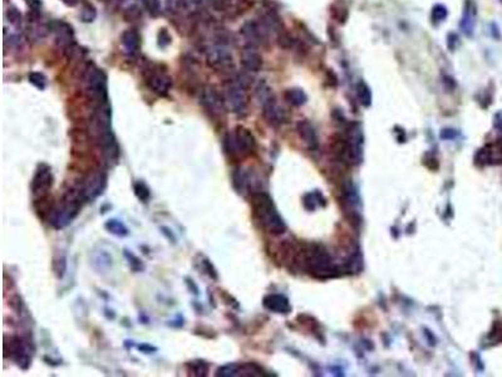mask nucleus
<instances>
[{
    "mask_svg": "<svg viewBox=\"0 0 502 377\" xmlns=\"http://www.w3.org/2000/svg\"><path fill=\"white\" fill-rule=\"evenodd\" d=\"M84 203H87V201L80 185L69 188L64 192L59 203L54 205L51 216H49V224L56 230L67 227L79 215Z\"/></svg>",
    "mask_w": 502,
    "mask_h": 377,
    "instance_id": "f257e3e1",
    "label": "nucleus"
},
{
    "mask_svg": "<svg viewBox=\"0 0 502 377\" xmlns=\"http://www.w3.org/2000/svg\"><path fill=\"white\" fill-rule=\"evenodd\" d=\"M253 211L258 222L268 233L280 235L286 231V224L278 211L270 195L264 191H256L251 195Z\"/></svg>",
    "mask_w": 502,
    "mask_h": 377,
    "instance_id": "f03ea898",
    "label": "nucleus"
},
{
    "mask_svg": "<svg viewBox=\"0 0 502 377\" xmlns=\"http://www.w3.org/2000/svg\"><path fill=\"white\" fill-rule=\"evenodd\" d=\"M301 263L306 272L313 277L320 279L332 278L336 276V266L334 265L329 253L319 244H310L301 251Z\"/></svg>",
    "mask_w": 502,
    "mask_h": 377,
    "instance_id": "7ed1b4c3",
    "label": "nucleus"
},
{
    "mask_svg": "<svg viewBox=\"0 0 502 377\" xmlns=\"http://www.w3.org/2000/svg\"><path fill=\"white\" fill-rule=\"evenodd\" d=\"M223 151L231 159L246 157L256 149V140L249 129L238 126L234 131L226 133L223 141Z\"/></svg>",
    "mask_w": 502,
    "mask_h": 377,
    "instance_id": "20e7f679",
    "label": "nucleus"
},
{
    "mask_svg": "<svg viewBox=\"0 0 502 377\" xmlns=\"http://www.w3.org/2000/svg\"><path fill=\"white\" fill-rule=\"evenodd\" d=\"M84 81L87 97L91 99V102L95 103V106L108 103L107 75L102 69L92 66L87 71Z\"/></svg>",
    "mask_w": 502,
    "mask_h": 377,
    "instance_id": "39448f33",
    "label": "nucleus"
},
{
    "mask_svg": "<svg viewBox=\"0 0 502 377\" xmlns=\"http://www.w3.org/2000/svg\"><path fill=\"white\" fill-rule=\"evenodd\" d=\"M54 184V175L52 168L45 162H40L37 166L32 181H30V191L34 200H40L49 196Z\"/></svg>",
    "mask_w": 502,
    "mask_h": 377,
    "instance_id": "423d86ee",
    "label": "nucleus"
},
{
    "mask_svg": "<svg viewBox=\"0 0 502 377\" xmlns=\"http://www.w3.org/2000/svg\"><path fill=\"white\" fill-rule=\"evenodd\" d=\"M246 86L234 79L230 82L223 92V101L226 108L232 113L242 114L247 108V92Z\"/></svg>",
    "mask_w": 502,
    "mask_h": 377,
    "instance_id": "0eeeda50",
    "label": "nucleus"
},
{
    "mask_svg": "<svg viewBox=\"0 0 502 377\" xmlns=\"http://www.w3.org/2000/svg\"><path fill=\"white\" fill-rule=\"evenodd\" d=\"M107 186V174L101 169H93L80 184L86 201H93L103 194Z\"/></svg>",
    "mask_w": 502,
    "mask_h": 377,
    "instance_id": "6e6552de",
    "label": "nucleus"
},
{
    "mask_svg": "<svg viewBox=\"0 0 502 377\" xmlns=\"http://www.w3.org/2000/svg\"><path fill=\"white\" fill-rule=\"evenodd\" d=\"M5 351L9 352L10 358L14 361L21 370L27 371L32 363L30 346L20 336H13L10 341L5 344Z\"/></svg>",
    "mask_w": 502,
    "mask_h": 377,
    "instance_id": "1a4fd4ad",
    "label": "nucleus"
},
{
    "mask_svg": "<svg viewBox=\"0 0 502 377\" xmlns=\"http://www.w3.org/2000/svg\"><path fill=\"white\" fill-rule=\"evenodd\" d=\"M143 78L149 90L157 96L165 97L172 88V78L166 73V71H160L156 68H149L143 71Z\"/></svg>",
    "mask_w": 502,
    "mask_h": 377,
    "instance_id": "9d476101",
    "label": "nucleus"
},
{
    "mask_svg": "<svg viewBox=\"0 0 502 377\" xmlns=\"http://www.w3.org/2000/svg\"><path fill=\"white\" fill-rule=\"evenodd\" d=\"M200 103L204 107V110L207 112L208 116L212 117V118H220L223 116L226 108L223 96H221L220 93L217 92L216 88H214L212 86H206L202 90Z\"/></svg>",
    "mask_w": 502,
    "mask_h": 377,
    "instance_id": "9b49d317",
    "label": "nucleus"
},
{
    "mask_svg": "<svg viewBox=\"0 0 502 377\" xmlns=\"http://www.w3.org/2000/svg\"><path fill=\"white\" fill-rule=\"evenodd\" d=\"M206 60L208 67L216 69L219 72H229L234 67L232 56L229 49L223 45H214L206 53Z\"/></svg>",
    "mask_w": 502,
    "mask_h": 377,
    "instance_id": "f8f14e48",
    "label": "nucleus"
},
{
    "mask_svg": "<svg viewBox=\"0 0 502 377\" xmlns=\"http://www.w3.org/2000/svg\"><path fill=\"white\" fill-rule=\"evenodd\" d=\"M240 33L242 34L245 39L247 40L249 45L251 47H256L260 43L266 38L268 36V29L262 25V23H258V21H246L240 29Z\"/></svg>",
    "mask_w": 502,
    "mask_h": 377,
    "instance_id": "ddd939ff",
    "label": "nucleus"
},
{
    "mask_svg": "<svg viewBox=\"0 0 502 377\" xmlns=\"http://www.w3.org/2000/svg\"><path fill=\"white\" fill-rule=\"evenodd\" d=\"M262 106V116L266 120V122L271 126H279L285 121V113L284 110L278 105L274 97L269 98L261 103Z\"/></svg>",
    "mask_w": 502,
    "mask_h": 377,
    "instance_id": "4468645a",
    "label": "nucleus"
},
{
    "mask_svg": "<svg viewBox=\"0 0 502 377\" xmlns=\"http://www.w3.org/2000/svg\"><path fill=\"white\" fill-rule=\"evenodd\" d=\"M262 305L268 311L278 314H286L291 311V305L288 298L278 293L266 294L262 300Z\"/></svg>",
    "mask_w": 502,
    "mask_h": 377,
    "instance_id": "2eb2a0df",
    "label": "nucleus"
},
{
    "mask_svg": "<svg viewBox=\"0 0 502 377\" xmlns=\"http://www.w3.org/2000/svg\"><path fill=\"white\" fill-rule=\"evenodd\" d=\"M240 62L242 68L246 71V72L250 73H256L259 72L262 67V57L260 56L258 51L255 49V47H251L249 45L247 48H245L241 53Z\"/></svg>",
    "mask_w": 502,
    "mask_h": 377,
    "instance_id": "dca6fc26",
    "label": "nucleus"
},
{
    "mask_svg": "<svg viewBox=\"0 0 502 377\" xmlns=\"http://www.w3.org/2000/svg\"><path fill=\"white\" fill-rule=\"evenodd\" d=\"M49 29L56 34V42L59 43L63 47H69L73 43V28L66 21L58 20L52 23Z\"/></svg>",
    "mask_w": 502,
    "mask_h": 377,
    "instance_id": "f3484780",
    "label": "nucleus"
},
{
    "mask_svg": "<svg viewBox=\"0 0 502 377\" xmlns=\"http://www.w3.org/2000/svg\"><path fill=\"white\" fill-rule=\"evenodd\" d=\"M297 131L309 150H316V147H318V137H316L314 127H313L309 121H299L297 123Z\"/></svg>",
    "mask_w": 502,
    "mask_h": 377,
    "instance_id": "a211bd4d",
    "label": "nucleus"
},
{
    "mask_svg": "<svg viewBox=\"0 0 502 377\" xmlns=\"http://www.w3.org/2000/svg\"><path fill=\"white\" fill-rule=\"evenodd\" d=\"M232 186L239 195H246L251 188V177L242 168H236L232 171Z\"/></svg>",
    "mask_w": 502,
    "mask_h": 377,
    "instance_id": "6ab92c4d",
    "label": "nucleus"
},
{
    "mask_svg": "<svg viewBox=\"0 0 502 377\" xmlns=\"http://www.w3.org/2000/svg\"><path fill=\"white\" fill-rule=\"evenodd\" d=\"M91 264L97 273H107L113 265V258L107 250H95L92 253Z\"/></svg>",
    "mask_w": 502,
    "mask_h": 377,
    "instance_id": "aec40b11",
    "label": "nucleus"
},
{
    "mask_svg": "<svg viewBox=\"0 0 502 377\" xmlns=\"http://www.w3.org/2000/svg\"><path fill=\"white\" fill-rule=\"evenodd\" d=\"M121 43H122V47L126 51V53H128L130 56H134L140 51V34L137 33V30L134 29L126 30V32H123L122 37H121Z\"/></svg>",
    "mask_w": 502,
    "mask_h": 377,
    "instance_id": "412c9836",
    "label": "nucleus"
},
{
    "mask_svg": "<svg viewBox=\"0 0 502 377\" xmlns=\"http://www.w3.org/2000/svg\"><path fill=\"white\" fill-rule=\"evenodd\" d=\"M195 265H196V268L200 272L204 273L205 276H207L208 278L212 279V281H217V279H219V273H217L216 268H215L212 262L210 261L205 254L196 255V258H195Z\"/></svg>",
    "mask_w": 502,
    "mask_h": 377,
    "instance_id": "4be33fe9",
    "label": "nucleus"
},
{
    "mask_svg": "<svg viewBox=\"0 0 502 377\" xmlns=\"http://www.w3.org/2000/svg\"><path fill=\"white\" fill-rule=\"evenodd\" d=\"M460 27L466 36H472L473 28H475V8L471 3H467L465 8L464 17L460 23Z\"/></svg>",
    "mask_w": 502,
    "mask_h": 377,
    "instance_id": "5701e85b",
    "label": "nucleus"
},
{
    "mask_svg": "<svg viewBox=\"0 0 502 377\" xmlns=\"http://www.w3.org/2000/svg\"><path fill=\"white\" fill-rule=\"evenodd\" d=\"M186 370L188 372V376L193 377H205L207 376L208 370H210V363L206 362L205 359H192L186 363Z\"/></svg>",
    "mask_w": 502,
    "mask_h": 377,
    "instance_id": "b1692460",
    "label": "nucleus"
},
{
    "mask_svg": "<svg viewBox=\"0 0 502 377\" xmlns=\"http://www.w3.org/2000/svg\"><path fill=\"white\" fill-rule=\"evenodd\" d=\"M104 229L117 238H126L130 234V230L125 223L118 219H108L107 222L104 223Z\"/></svg>",
    "mask_w": 502,
    "mask_h": 377,
    "instance_id": "393cba45",
    "label": "nucleus"
},
{
    "mask_svg": "<svg viewBox=\"0 0 502 377\" xmlns=\"http://www.w3.org/2000/svg\"><path fill=\"white\" fill-rule=\"evenodd\" d=\"M67 262H68V259H67L66 251L59 250L58 253L54 254L53 262H52V268H53V272L56 276V278L62 279L63 277L66 276L67 266H68Z\"/></svg>",
    "mask_w": 502,
    "mask_h": 377,
    "instance_id": "a878e982",
    "label": "nucleus"
},
{
    "mask_svg": "<svg viewBox=\"0 0 502 377\" xmlns=\"http://www.w3.org/2000/svg\"><path fill=\"white\" fill-rule=\"evenodd\" d=\"M123 257L127 261L128 266L131 268L132 272L134 273H141L146 269V265L142 261H141L140 257H137L133 251L128 250V249H123Z\"/></svg>",
    "mask_w": 502,
    "mask_h": 377,
    "instance_id": "bb28decb",
    "label": "nucleus"
},
{
    "mask_svg": "<svg viewBox=\"0 0 502 377\" xmlns=\"http://www.w3.org/2000/svg\"><path fill=\"white\" fill-rule=\"evenodd\" d=\"M284 97H285L286 101L293 106H303L306 102V94L304 93V91L299 90V88H290V90H286L285 93H284Z\"/></svg>",
    "mask_w": 502,
    "mask_h": 377,
    "instance_id": "cd10ccee",
    "label": "nucleus"
},
{
    "mask_svg": "<svg viewBox=\"0 0 502 377\" xmlns=\"http://www.w3.org/2000/svg\"><path fill=\"white\" fill-rule=\"evenodd\" d=\"M324 204H325V199L321 196L319 191L309 192V194H306L304 196V207L309 211H313V210H315L318 207H321Z\"/></svg>",
    "mask_w": 502,
    "mask_h": 377,
    "instance_id": "c85d7f7f",
    "label": "nucleus"
},
{
    "mask_svg": "<svg viewBox=\"0 0 502 377\" xmlns=\"http://www.w3.org/2000/svg\"><path fill=\"white\" fill-rule=\"evenodd\" d=\"M239 376H251V377H258V376H266L265 371L259 365L254 362H247L244 363V365H240V368H239Z\"/></svg>",
    "mask_w": 502,
    "mask_h": 377,
    "instance_id": "c756f323",
    "label": "nucleus"
},
{
    "mask_svg": "<svg viewBox=\"0 0 502 377\" xmlns=\"http://www.w3.org/2000/svg\"><path fill=\"white\" fill-rule=\"evenodd\" d=\"M133 192L136 198L142 203H149V200L151 199V190L142 180H138L133 184Z\"/></svg>",
    "mask_w": 502,
    "mask_h": 377,
    "instance_id": "7c9ffc66",
    "label": "nucleus"
},
{
    "mask_svg": "<svg viewBox=\"0 0 502 377\" xmlns=\"http://www.w3.org/2000/svg\"><path fill=\"white\" fill-rule=\"evenodd\" d=\"M122 17L125 19V21L127 23H133V21L140 20L142 18V9L141 6L136 5V4H132V5L127 6L122 13Z\"/></svg>",
    "mask_w": 502,
    "mask_h": 377,
    "instance_id": "2f4dec72",
    "label": "nucleus"
},
{
    "mask_svg": "<svg viewBox=\"0 0 502 377\" xmlns=\"http://www.w3.org/2000/svg\"><path fill=\"white\" fill-rule=\"evenodd\" d=\"M239 368H240V365L239 363H226V365L220 366L217 368L215 375L219 377H235L239 376Z\"/></svg>",
    "mask_w": 502,
    "mask_h": 377,
    "instance_id": "473e14b6",
    "label": "nucleus"
},
{
    "mask_svg": "<svg viewBox=\"0 0 502 377\" xmlns=\"http://www.w3.org/2000/svg\"><path fill=\"white\" fill-rule=\"evenodd\" d=\"M355 91H357V96L359 98L360 103L363 106H369L372 103V92L369 90V87L367 86L364 82H359L355 87Z\"/></svg>",
    "mask_w": 502,
    "mask_h": 377,
    "instance_id": "72a5a7b5",
    "label": "nucleus"
},
{
    "mask_svg": "<svg viewBox=\"0 0 502 377\" xmlns=\"http://www.w3.org/2000/svg\"><path fill=\"white\" fill-rule=\"evenodd\" d=\"M332 15L338 23L343 24L348 18V8L343 3H336L333 5Z\"/></svg>",
    "mask_w": 502,
    "mask_h": 377,
    "instance_id": "f704fd0d",
    "label": "nucleus"
},
{
    "mask_svg": "<svg viewBox=\"0 0 502 377\" xmlns=\"http://www.w3.org/2000/svg\"><path fill=\"white\" fill-rule=\"evenodd\" d=\"M29 82L33 84L34 87L38 88V90L43 91L45 87H47V78L43 73L40 72H32L28 77Z\"/></svg>",
    "mask_w": 502,
    "mask_h": 377,
    "instance_id": "c9c22d12",
    "label": "nucleus"
},
{
    "mask_svg": "<svg viewBox=\"0 0 502 377\" xmlns=\"http://www.w3.org/2000/svg\"><path fill=\"white\" fill-rule=\"evenodd\" d=\"M256 97H258V99L260 101V103H262V102H265V101H268L269 98L273 97L271 90L269 88V86L265 83V82H260L258 87H256Z\"/></svg>",
    "mask_w": 502,
    "mask_h": 377,
    "instance_id": "e433bc0d",
    "label": "nucleus"
},
{
    "mask_svg": "<svg viewBox=\"0 0 502 377\" xmlns=\"http://www.w3.org/2000/svg\"><path fill=\"white\" fill-rule=\"evenodd\" d=\"M97 17V12H95L94 6L91 5V4H84L83 8H82V12H80V18L82 20L86 21V23H90V21H93Z\"/></svg>",
    "mask_w": 502,
    "mask_h": 377,
    "instance_id": "4c0bfd02",
    "label": "nucleus"
},
{
    "mask_svg": "<svg viewBox=\"0 0 502 377\" xmlns=\"http://www.w3.org/2000/svg\"><path fill=\"white\" fill-rule=\"evenodd\" d=\"M6 19H8V21H9L12 25L19 27V25L21 24L23 17H21L20 12H19L17 8H9V9L6 10Z\"/></svg>",
    "mask_w": 502,
    "mask_h": 377,
    "instance_id": "58836bf2",
    "label": "nucleus"
},
{
    "mask_svg": "<svg viewBox=\"0 0 502 377\" xmlns=\"http://www.w3.org/2000/svg\"><path fill=\"white\" fill-rule=\"evenodd\" d=\"M447 17V8L445 5H441V4H437V5L433 6V10H432V19L434 21H442L443 19H446Z\"/></svg>",
    "mask_w": 502,
    "mask_h": 377,
    "instance_id": "ea45409f",
    "label": "nucleus"
},
{
    "mask_svg": "<svg viewBox=\"0 0 502 377\" xmlns=\"http://www.w3.org/2000/svg\"><path fill=\"white\" fill-rule=\"evenodd\" d=\"M145 6L147 8V10L149 12V14H152L153 17L160 14L161 12V4L160 0H142Z\"/></svg>",
    "mask_w": 502,
    "mask_h": 377,
    "instance_id": "a19ab883",
    "label": "nucleus"
},
{
    "mask_svg": "<svg viewBox=\"0 0 502 377\" xmlns=\"http://www.w3.org/2000/svg\"><path fill=\"white\" fill-rule=\"evenodd\" d=\"M293 38L289 36L285 32H280L279 36H278V44L284 49H289L293 47Z\"/></svg>",
    "mask_w": 502,
    "mask_h": 377,
    "instance_id": "79ce46f5",
    "label": "nucleus"
},
{
    "mask_svg": "<svg viewBox=\"0 0 502 377\" xmlns=\"http://www.w3.org/2000/svg\"><path fill=\"white\" fill-rule=\"evenodd\" d=\"M171 40H172V39H171L168 30L165 29V28L160 29V32H158V45L162 47V48H165V47H167L168 44H171Z\"/></svg>",
    "mask_w": 502,
    "mask_h": 377,
    "instance_id": "37998d69",
    "label": "nucleus"
},
{
    "mask_svg": "<svg viewBox=\"0 0 502 377\" xmlns=\"http://www.w3.org/2000/svg\"><path fill=\"white\" fill-rule=\"evenodd\" d=\"M212 3V6L214 9L217 10V12H223V10H227L231 6L232 0H210Z\"/></svg>",
    "mask_w": 502,
    "mask_h": 377,
    "instance_id": "c03bdc74",
    "label": "nucleus"
},
{
    "mask_svg": "<svg viewBox=\"0 0 502 377\" xmlns=\"http://www.w3.org/2000/svg\"><path fill=\"white\" fill-rule=\"evenodd\" d=\"M160 231H161V234H162V235H164V237L166 238L169 243L176 244V242H177V238H176L175 233L171 230V227L166 226V225H162V226H160Z\"/></svg>",
    "mask_w": 502,
    "mask_h": 377,
    "instance_id": "a18cd8bd",
    "label": "nucleus"
},
{
    "mask_svg": "<svg viewBox=\"0 0 502 377\" xmlns=\"http://www.w3.org/2000/svg\"><path fill=\"white\" fill-rule=\"evenodd\" d=\"M185 283H186V287L190 290V293H192L193 296H200V288L197 285V283L193 281L190 277H185Z\"/></svg>",
    "mask_w": 502,
    "mask_h": 377,
    "instance_id": "49530a36",
    "label": "nucleus"
},
{
    "mask_svg": "<svg viewBox=\"0 0 502 377\" xmlns=\"http://www.w3.org/2000/svg\"><path fill=\"white\" fill-rule=\"evenodd\" d=\"M137 350L140 351V352L145 353V355H151V353L157 352L158 348L156 347V346H153V344L141 343V344H138V346H137Z\"/></svg>",
    "mask_w": 502,
    "mask_h": 377,
    "instance_id": "de8ad7c7",
    "label": "nucleus"
},
{
    "mask_svg": "<svg viewBox=\"0 0 502 377\" xmlns=\"http://www.w3.org/2000/svg\"><path fill=\"white\" fill-rule=\"evenodd\" d=\"M221 294H223V300L225 301L226 304L231 305V307H234V308H239V303H238V301L235 300L234 297L230 296L229 293H226L225 290H221Z\"/></svg>",
    "mask_w": 502,
    "mask_h": 377,
    "instance_id": "09e8293b",
    "label": "nucleus"
},
{
    "mask_svg": "<svg viewBox=\"0 0 502 377\" xmlns=\"http://www.w3.org/2000/svg\"><path fill=\"white\" fill-rule=\"evenodd\" d=\"M456 136H457V132H456L455 130H449V129L443 130L442 133H441V137L445 138V140H452V138H455Z\"/></svg>",
    "mask_w": 502,
    "mask_h": 377,
    "instance_id": "8fccbe9b",
    "label": "nucleus"
},
{
    "mask_svg": "<svg viewBox=\"0 0 502 377\" xmlns=\"http://www.w3.org/2000/svg\"><path fill=\"white\" fill-rule=\"evenodd\" d=\"M25 3L28 4L32 10H40L42 8V1L40 0H25Z\"/></svg>",
    "mask_w": 502,
    "mask_h": 377,
    "instance_id": "3c124183",
    "label": "nucleus"
},
{
    "mask_svg": "<svg viewBox=\"0 0 502 377\" xmlns=\"http://www.w3.org/2000/svg\"><path fill=\"white\" fill-rule=\"evenodd\" d=\"M184 324H185L184 317H182V316H180V314H179V316L176 317V320H171V323H169V326H171V327H176V328H181V327L184 326Z\"/></svg>",
    "mask_w": 502,
    "mask_h": 377,
    "instance_id": "603ef678",
    "label": "nucleus"
},
{
    "mask_svg": "<svg viewBox=\"0 0 502 377\" xmlns=\"http://www.w3.org/2000/svg\"><path fill=\"white\" fill-rule=\"evenodd\" d=\"M448 40H447V45H448V48L449 49H455L456 47V43H457V36L453 33L448 34Z\"/></svg>",
    "mask_w": 502,
    "mask_h": 377,
    "instance_id": "864d4df0",
    "label": "nucleus"
},
{
    "mask_svg": "<svg viewBox=\"0 0 502 377\" xmlns=\"http://www.w3.org/2000/svg\"><path fill=\"white\" fill-rule=\"evenodd\" d=\"M495 127L502 130V112L497 113L496 117H495Z\"/></svg>",
    "mask_w": 502,
    "mask_h": 377,
    "instance_id": "5fc2aeb1",
    "label": "nucleus"
},
{
    "mask_svg": "<svg viewBox=\"0 0 502 377\" xmlns=\"http://www.w3.org/2000/svg\"><path fill=\"white\" fill-rule=\"evenodd\" d=\"M62 1L64 4H66V5H68V6H75V5H78V4H79L80 0H62Z\"/></svg>",
    "mask_w": 502,
    "mask_h": 377,
    "instance_id": "6e6d98bb",
    "label": "nucleus"
},
{
    "mask_svg": "<svg viewBox=\"0 0 502 377\" xmlns=\"http://www.w3.org/2000/svg\"><path fill=\"white\" fill-rule=\"evenodd\" d=\"M99 1H103V3H107V1H111V0H99Z\"/></svg>",
    "mask_w": 502,
    "mask_h": 377,
    "instance_id": "4d7b16f0",
    "label": "nucleus"
}]
</instances>
